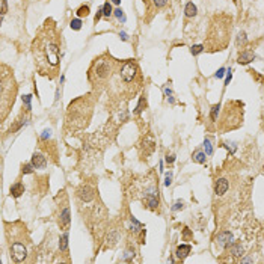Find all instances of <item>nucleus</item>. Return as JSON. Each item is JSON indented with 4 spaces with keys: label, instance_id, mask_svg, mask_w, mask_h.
<instances>
[{
    "label": "nucleus",
    "instance_id": "1",
    "mask_svg": "<svg viewBox=\"0 0 264 264\" xmlns=\"http://www.w3.org/2000/svg\"><path fill=\"white\" fill-rule=\"evenodd\" d=\"M33 53L39 74H50V77H53L59 67V39L53 26L49 29V21L45 23L44 32L33 42Z\"/></svg>",
    "mask_w": 264,
    "mask_h": 264
},
{
    "label": "nucleus",
    "instance_id": "2",
    "mask_svg": "<svg viewBox=\"0 0 264 264\" xmlns=\"http://www.w3.org/2000/svg\"><path fill=\"white\" fill-rule=\"evenodd\" d=\"M17 86L11 70L5 65H0V122L8 116L11 107L15 101Z\"/></svg>",
    "mask_w": 264,
    "mask_h": 264
},
{
    "label": "nucleus",
    "instance_id": "3",
    "mask_svg": "<svg viewBox=\"0 0 264 264\" xmlns=\"http://www.w3.org/2000/svg\"><path fill=\"white\" fill-rule=\"evenodd\" d=\"M11 257L14 258V261L21 263L26 260L27 257V246L26 242L23 243L21 239H15L14 242H11Z\"/></svg>",
    "mask_w": 264,
    "mask_h": 264
},
{
    "label": "nucleus",
    "instance_id": "4",
    "mask_svg": "<svg viewBox=\"0 0 264 264\" xmlns=\"http://www.w3.org/2000/svg\"><path fill=\"white\" fill-rule=\"evenodd\" d=\"M92 74L98 79V80H103V79H107L110 76V62L107 59H98L95 64H94V70H92Z\"/></svg>",
    "mask_w": 264,
    "mask_h": 264
},
{
    "label": "nucleus",
    "instance_id": "5",
    "mask_svg": "<svg viewBox=\"0 0 264 264\" xmlns=\"http://www.w3.org/2000/svg\"><path fill=\"white\" fill-rule=\"evenodd\" d=\"M136 71H138L136 64L133 60H127L122 65V68H121V77H122V80L127 82V83L131 82L134 79V76H136Z\"/></svg>",
    "mask_w": 264,
    "mask_h": 264
},
{
    "label": "nucleus",
    "instance_id": "6",
    "mask_svg": "<svg viewBox=\"0 0 264 264\" xmlns=\"http://www.w3.org/2000/svg\"><path fill=\"white\" fill-rule=\"evenodd\" d=\"M77 195H79V198H80L82 201L89 202V201H92V199H94V195H95V192H94V189H92L91 186L85 184V186H82V187L79 189Z\"/></svg>",
    "mask_w": 264,
    "mask_h": 264
},
{
    "label": "nucleus",
    "instance_id": "7",
    "mask_svg": "<svg viewBox=\"0 0 264 264\" xmlns=\"http://www.w3.org/2000/svg\"><path fill=\"white\" fill-rule=\"evenodd\" d=\"M216 242H217V245L220 247H227L234 242V239H232V234H231L229 231H222V232L217 235Z\"/></svg>",
    "mask_w": 264,
    "mask_h": 264
},
{
    "label": "nucleus",
    "instance_id": "8",
    "mask_svg": "<svg viewBox=\"0 0 264 264\" xmlns=\"http://www.w3.org/2000/svg\"><path fill=\"white\" fill-rule=\"evenodd\" d=\"M30 163L33 165L35 169H44V168L47 166V160H45V157H44L42 154H39V153H35V154L32 156V161H30Z\"/></svg>",
    "mask_w": 264,
    "mask_h": 264
},
{
    "label": "nucleus",
    "instance_id": "9",
    "mask_svg": "<svg viewBox=\"0 0 264 264\" xmlns=\"http://www.w3.org/2000/svg\"><path fill=\"white\" fill-rule=\"evenodd\" d=\"M255 57H257V56H255V53L252 52V50H245V52H242L240 54H239L237 62H239V64L246 65V64H249V62H252Z\"/></svg>",
    "mask_w": 264,
    "mask_h": 264
},
{
    "label": "nucleus",
    "instance_id": "10",
    "mask_svg": "<svg viewBox=\"0 0 264 264\" xmlns=\"http://www.w3.org/2000/svg\"><path fill=\"white\" fill-rule=\"evenodd\" d=\"M228 187H229V184H228V181L225 180V178H219L217 181H216V184H214V192H216V195H223L227 190H228Z\"/></svg>",
    "mask_w": 264,
    "mask_h": 264
},
{
    "label": "nucleus",
    "instance_id": "11",
    "mask_svg": "<svg viewBox=\"0 0 264 264\" xmlns=\"http://www.w3.org/2000/svg\"><path fill=\"white\" fill-rule=\"evenodd\" d=\"M70 208L68 207H65L64 210H62V213H60V219H59V225L62 227V228L65 229H68V227H70Z\"/></svg>",
    "mask_w": 264,
    "mask_h": 264
},
{
    "label": "nucleus",
    "instance_id": "12",
    "mask_svg": "<svg viewBox=\"0 0 264 264\" xmlns=\"http://www.w3.org/2000/svg\"><path fill=\"white\" fill-rule=\"evenodd\" d=\"M190 250H192V246H190V245H180V246L177 247L175 254L180 260H184V258L190 254Z\"/></svg>",
    "mask_w": 264,
    "mask_h": 264
},
{
    "label": "nucleus",
    "instance_id": "13",
    "mask_svg": "<svg viewBox=\"0 0 264 264\" xmlns=\"http://www.w3.org/2000/svg\"><path fill=\"white\" fill-rule=\"evenodd\" d=\"M9 192H11V195H12L14 198H18V196H21V195L24 193V186H23L21 183H15V184L11 186Z\"/></svg>",
    "mask_w": 264,
    "mask_h": 264
},
{
    "label": "nucleus",
    "instance_id": "14",
    "mask_svg": "<svg viewBox=\"0 0 264 264\" xmlns=\"http://www.w3.org/2000/svg\"><path fill=\"white\" fill-rule=\"evenodd\" d=\"M229 246H231L229 247V250H231V254H232L234 257H240V255H243L245 247H243L242 243H231Z\"/></svg>",
    "mask_w": 264,
    "mask_h": 264
},
{
    "label": "nucleus",
    "instance_id": "15",
    "mask_svg": "<svg viewBox=\"0 0 264 264\" xmlns=\"http://www.w3.org/2000/svg\"><path fill=\"white\" fill-rule=\"evenodd\" d=\"M196 12H198V8L193 5V2H189L186 5V8H184V15L186 17H195Z\"/></svg>",
    "mask_w": 264,
    "mask_h": 264
},
{
    "label": "nucleus",
    "instance_id": "16",
    "mask_svg": "<svg viewBox=\"0 0 264 264\" xmlns=\"http://www.w3.org/2000/svg\"><path fill=\"white\" fill-rule=\"evenodd\" d=\"M59 249L62 252H65L68 249V232H65L62 237H60V242H59Z\"/></svg>",
    "mask_w": 264,
    "mask_h": 264
},
{
    "label": "nucleus",
    "instance_id": "17",
    "mask_svg": "<svg viewBox=\"0 0 264 264\" xmlns=\"http://www.w3.org/2000/svg\"><path fill=\"white\" fill-rule=\"evenodd\" d=\"M205 156H207L205 153H202V151H196V153L193 154V160L195 161H198V163H205V158H207Z\"/></svg>",
    "mask_w": 264,
    "mask_h": 264
},
{
    "label": "nucleus",
    "instance_id": "18",
    "mask_svg": "<svg viewBox=\"0 0 264 264\" xmlns=\"http://www.w3.org/2000/svg\"><path fill=\"white\" fill-rule=\"evenodd\" d=\"M70 26H71V29H72V30H80V29H82V20H80V18H74V20H71Z\"/></svg>",
    "mask_w": 264,
    "mask_h": 264
},
{
    "label": "nucleus",
    "instance_id": "19",
    "mask_svg": "<svg viewBox=\"0 0 264 264\" xmlns=\"http://www.w3.org/2000/svg\"><path fill=\"white\" fill-rule=\"evenodd\" d=\"M103 15L104 17H110L112 15V5H110V2H106L103 5Z\"/></svg>",
    "mask_w": 264,
    "mask_h": 264
},
{
    "label": "nucleus",
    "instance_id": "20",
    "mask_svg": "<svg viewBox=\"0 0 264 264\" xmlns=\"http://www.w3.org/2000/svg\"><path fill=\"white\" fill-rule=\"evenodd\" d=\"M246 42H247L246 33H245V32H240V33H239V36H237V45L240 47V45H245Z\"/></svg>",
    "mask_w": 264,
    "mask_h": 264
},
{
    "label": "nucleus",
    "instance_id": "21",
    "mask_svg": "<svg viewBox=\"0 0 264 264\" xmlns=\"http://www.w3.org/2000/svg\"><path fill=\"white\" fill-rule=\"evenodd\" d=\"M77 15L79 17H88L89 15V6H80L77 9Z\"/></svg>",
    "mask_w": 264,
    "mask_h": 264
},
{
    "label": "nucleus",
    "instance_id": "22",
    "mask_svg": "<svg viewBox=\"0 0 264 264\" xmlns=\"http://www.w3.org/2000/svg\"><path fill=\"white\" fill-rule=\"evenodd\" d=\"M204 149H205V154L207 156H211L213 154V146H211V142L208 139L204 141Z\"/></svg>",
    "mask_w": 264,
    "mask_h": 264
},
{
    "label": "nucleus",
    "instance_id": "23",
    "mask_svg": "<svg viewBox=\"0 0 264 264\" xmlns=\"http://www.w3.org/2000/svg\"><path fill=\"white\" fill-rule=\"evenodd\" d=\"M204 52V45H201V44H198V45H192V49H190V53L193 54V56H196V54H199V53Z\"/></svg>",
    "mask_w": 264,
    "mask_h": 264
},
{
    "label": "nucleus",
    "instance_id": "24",
    "mask_svg": "<svg viewBox=\"0 0 264 264\" xmlns=\"http://www.w3.org/2000/svg\"><path fill=\"white\" fill-rule=\"evenodd\" d=\"M30 101H32V95H24V97H23V104H26V110H27V112H29L30 107H32V106H30Z\"/></svg>",
    "mask_w": 264,
    "mask_h": 264
},
{
    "label": "nucleus",
    "instance_id": "25",
    "mask_svg": "<svg viewBox=\"0 0 264 264\" xmlns=\"http://www.w3.org/2000/svg\"><path fill=\"white\" fill-rule=\"evenodd\" d=\"M143 106H146V101H145V97H142L141 100H139V104L136 106V110H134V113H141L142 110H143Z\"/></svg>",
    "mask_w": 264,
    "mask_h": 264
},
{
    "label": "nucleus",
    "instance_id": "26",
    "mask_svg": "<svg viewBox=\"0 0 264 264\" xmlns=\"http://www.w3.org/2000/svg\"><path fill=\"white\" fill-rule=\"evenodd\" d=\"M33 165L32 163H27V165H23V174H32L33 172Z\"/></svg>",
    "mask_w": 264,
    "mask_h": 264
},
{
    "label": "nucleus",
    "instance_id": "27",
    "mask_svg": "<svg viewBox=\"0 0 264 264\" xmlns=\"http://www.w3.org/2000/svg\"><path fill=\"white\" fill-rule=\"evenodd\" d=\"M219 109H220V106H219V104L213 106V110H211V119H213V121H216V118H217V113H219Z\"/></svg>",
    "mask_w": 264,
    "mask_h": 264
},
{
    "label": "nucleus",
    "instance_id": "28",
    "mask_svg": "<svg viewBox=\"0 0 264 264\" xmlns=\"http://www.w3.org/2000/svg\"><path fill=\"white\" fill-rule=\"evenodd\" d=\"M113 12H115V17L116 18H119V20H121V21H125V17H124V12H122V9H121V8H118V9H115V11H113Z\"/></svg>",
    "mask_w": 264,
    "mask_h": 264
},
{
    "label": "nucleus",
    "instance_id": "29",
    "mask_svg": "<svg viewBox=\"0 0 264 264\" xmlns=\"http://www.w3.org/2000/svg\"><path fill=\"white\" fill-rule=\"evenodd\" d=\"M181 208H184V202L183 201H177L175 204H174V207H172L174 211H178V210H181Z\"/></svg>",
    "mask_w": 264,
    "mask_h": 264
},
{
    "label": "nucleus",
    "instance_id": "30",
    "mask_svg": "<svg viewBox=\"0 0 264 264\" xmlns=\"http://www.w3.org/2000/svg\"><path fill=\"white\" fill-rule=\"evenodd\" d=\"M6 11H8V0H2V11H0V14L5 15Z\"/></svg>",
    "mask_w": 264,
    "mask_h": 264
},
{
    "label": "nucleus",
    "instance_id": "31",
    "mask_svg": "<svg viewBox=\"0 0 264 264\" xmlns=\"http://www.w3.org/2000/svg\"><path fill=\"white\" fill-rule=\"evenodd\" d=\"M171 183H172V172H168L165 178V186H171Z\"/></svg>",
    "mask_w": 264,
    "mask_h": 264
},
{
    "label": "nucleus",
    "instance_id": "32",
    "mask_svg": "<svg viewBox=\"0 0 264 264\" xmlns=\"http://www.w3.org/2000/svg\"><path fill=\"white\" fill-rule=\"evenodd\" d=\"M154 5H156L157 8H163V6L168 5V0H154Z\"/></svg>",
    "mask_w": 264,
    "mask_h": 264
},
{
    "label": "nucleus",
    "instance_id": "33",
    "mask_svg": "<svg viewBox=\"0 0 264 264\" xmlns=\"http://www.w3.org/2000/svg\"><path fill=\"white\" fill-rule=\"evenodd\" d=\"M225 68H220V70L217 71V72H216V74H214V77H216V79H222V77H223V76H225Z\"/></svg>",
    "mask_w": 264,
    "mask_h": 264
},
{
    "label": "nucleus",
    "instance_id": "34",
    "mask_svg": "<svg viewBox=\"0 0 264 264\" xmlns=\"http://www.w3.org/2000/svg\"><path fill=\"white\" fill-rule=\"evenodd\" d=\"M101 15H103V8H100V9L97 11V15H95V23H98V20L101 18Z\"/></svg>",
    "mask_w": 264,
    "mask_h": 264
},
{
    "label": "nucleus",
    "instance_id": "35",
    "mask_svg": "<svg viewBox=\"0 0 264 264\" xmlns=\"http://www.w3.org/2000/svg\"><path fill=\"white\" fill-rule=\"evenodd\" d=\"M50 136H52V131H50V130H45V131L42 133V136H41V138H42V139L45 141V139H49Z\"/></svg>",
    "mask_w": 264,
    "mask_h": 264
},
{
    "label": "nucleus",
    "instance_id": "36",
    "mask_svg": "<svg viewBox=\"0 0 264 264\" xmlns=\"http://www.w3.org/2000/svg\"><path fill=\"white\" fill-rule=\"evenodd\" d=\"M231 77H232L231 70H228V72H227V80H225V86H227V85H229V82H231Z\"/></svg>",
    "mask_w": 264,
    "mask_h": 264
},
{
    "label": "nucleus",
    "instance_id": "37",
    "mask_svg": "<svg viewBox=\"0 0 264 264\" xmlns=\"http://www.w3.org/2000/svg\"><path fill=\"white\" fill-rule=\"evenodd\" d=\"M174 160H175V156H172V154L171 156H166V161L168 163H174Z\"/></svg>",
    "mask_w": 264,
    "mask_h": 264
},
{
    "label": "nucleus",
    "instance_id": "38",
    "mask_svg": "<svg viewBox=\"0 0 264 264\" xmlns=\"http://www.w3.org/2000/svg\"><path fill=\"white\" fill-rule=\"evenodd\" d=\"M119 36H121V39H122V41H127V39H128V36H127V33H125V32H121V33H119Z\"/></svg>",
    "mask_w": 264,
    "mask_h": 264
},
{
    "label": "nucleus",
    "instance_id": "39",
    "mask_svg": "<svg viewBox=\"0 0 264 264\" xmlns=\"http://www.w3.org/2000/svg\"><path fill=\"white\" fill-rule=\"evenodd\" d=\"M110 2L115 3V5H119V3H121V0H110Z\"/></svg>",
    "mask_w": 264,
    "mask_h": 264
},
{
    "label": "nucleus",
    "instance_id": "40",
    "mask_svg": "<svg viewBox=\"0 0 264 264\" xmlns=\"http://www.w3.org/2000/svg\"><path fill=\"white\" fill-rule=\"evenodd\" d=\"M2 20H3V15L0 14V24H2Z\"/></svg>",
    "mask_w": 264,
    "mask_h": 264
}]
</instances>
